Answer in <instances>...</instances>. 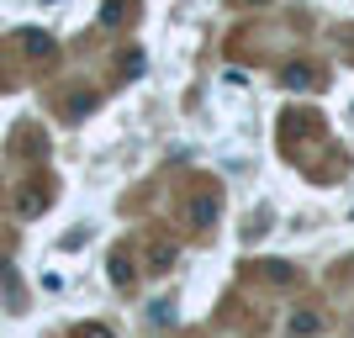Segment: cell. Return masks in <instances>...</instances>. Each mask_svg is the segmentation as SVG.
<instances>
[{"label": "cell", "instance_id": "obj_7", "mask_svg": "<svg viewBox=\"0 0 354 338\" xmlns=\"http://www.w3.org/2000/svg\"><path fill=\"white\" fill-rule=\"evenodd\" d=\"M111 280H133V265H127L122 254H117V259H111Z\"/></svg>", "mask_w": 354, "mask_h": 338}, {"label": "cell", "instance_id": "obj_8", "mask_svg": "<svg viewBox=\"0 0 354 338\" xmlns=\"http://www.w3.org/2000/svg\"><path fill=\"white\" fill-rule=\"evenodd\" d=\"M249 6H259V0H249Z\"/></svg>", "mask_w": 354, "mask_h": 338}, {"label": "cell", "instance_id": "obj_4", "mask_svg": "<svg viewBox=\"0 0 354 338\" xmlns=\"http://www.w3.org/2000/svg\"><path fill=\"white\" fill-rule=\"evenodd\" d=\"M281 85H291V90H307V85H312V64H286Z\"/></svg>", "mask_w": 354, "mask_h": 338}, {"label": "cell", "instance_id": "obj_1", "mask_svg": "<svg viewBox=\"0 0 354 338\" xmlns=\"http://www.w3.org/2000/svg\"><path fill=\"white\" fill-rule=\"evenodd\" d=\"M21 48H27V59H53V37H48V32H37V27L21 32Z\"/></svg>", "mask_w": 354, "mask_h": 338}, {"label": "cell", "instance_id": "obj_6", "mask_svg": "<svg viewBox=\"0 0 354 338\" xmlns=\"http://www.w3.org/2000/svg\"><path fill=\"white\" fill-rule=\"evenodd\" d=\"M122 16H127V6H122V0H106V11H101V21H106V27H117Z\"/></svg>", "mask_w": 354, "mask_h": 338}, {"label": "cell", "instance_id": "obj_5", "mask_svg": "<svg viewBox=\"0 0 354 338\" xmlns=\"http://www.w3.org/2000/svg\"><path fill=\"white\" fill-rule=\"evenodd\" d=\"M43 212V191H21V217H37Z\"/></svg>", "mask_w": 354, "mask_h": 338}, {"label": "cell", "instance_id": "obj_2", "mask_svg": "<svg viewBox=\"0 0 354 338\" xmlns=\"http://www.w3.org/2000/svg\"><path fill=\"white\" fill-rule=\"evenodd\" d=\"M217 222V196H196L191 201V227H212Z\"/></svg>", "mask_w": 354, "mask_h": 338}, {"label": "cell", "instance_id": "obj_3", "mask_svg": "<svg viewBox=\"0 0 354 338\" xmlns=\"http://www.w3.org/2000/svg\"><path fill=\"white\" fill-rule=\"evenodd\" d=\"M286 328H291V333H323V317H317L312 307H296V312H291V323H286Z\"/></svg>", "mask_w": 354, "mask_h": 338}]
</instances>
